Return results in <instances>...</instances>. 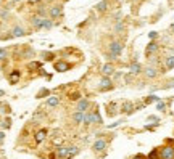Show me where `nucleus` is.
Wrapping results in <instances>:
<instances>
[{
  "label": "nucleus",
  "mask_w": 174,
  "mask_h": 159,
  "mask_svg": "<svg viewBox=\"0 0 174 159\" xmlns=\"http://www.w3.org/2000/svg\"><path fill=\"white\" fill-rule=\"evenodd\" d=\"M121 52H123V45H121V42H111L110 43V58H118V56L121 55Z\"/></svg>",
  "instance_id": "obj_1"
},
{
  "label": "nucleus",
  "mask_w": 174,
  "mask_h": 159,
  "mask_svg": "<svg viewBox=\"0 0 174 159\" xmlns=\"http://www.w3.org/2000/svg\"><path fill=\"white\" fill-rule=\"evenodd\" d=\"M113 88V81H111L110 77L103 76L102 79H100V84H98V90L100 92H108V90Z\"/></svg>",
  "instance_id": "obj_2"
},
{
  "label": "nucleus",
  "mask_w": 174,
  "mask_h": 159,
  "mask_svg": "<svg viewBox=\"0 0 174 159\" xmlns=\"http://www.w3.org/2000/svg\"><path fill=\"white\" fill-rule=\"evenodd\" d=\"M61 15H63V7H61V5H52V7H50V10H48V16H50L52 19L60 18Z\"/></svg>",
  "instance_id": "obj_3"
},
{
  "label": "nucleus",
  "mask_w": 174,
  "mask_h": 159,
  "mask_svg": "<svg viewBox=\"0 0 174 159\" xmlns=\"http://www.w3.org/2000/svg\"><path fill=\"white\" fill-rule=\"evenodd\" d=\"M68 150H69V145H60L55 148V154H57L58 159H66L68 156Z\"/></svg>",
  "instance_id": "obj_4"
},
{
  "label": "nucleus",
  "mask_w": 174,
  "mask_h": 159,
  "mask_svg": "<svg viewBox=\"0 0 174 159\" xmlns=\"http://www.w3.org/2000/svg\"><path fill=\"white\" fill-rule=\"evenodd\" d=\"M161 159H174V146H165L160 151Z\"/></svg>",
  "instance_id": "obj_5"
},
{
  "label": "nucleus",
  "mask_w": 174,
  "mask_h": 159,
  "mask_svg": "<svg viewBox=\"0 0 174 159\" xmlns=\"http://www.w3.org/2000/svg\"><path fill=\"white\" fill-rule=\"evenodd\" d=\"M47 133H48V130H47V129H41V130H37L36 135H34V141H36V145H41L42 141L47 138Z\"/></svg>",
  "instance_id": "obj_6"
},
{
  "label": "nucleus",
  "mask_w": 174,
  "mask_h": 159,
  "mask_svg": "<svg viewBox=\"0 0 174 159\" xmlns=\"http://www.w3.org/2000/svg\"><path fill=\"white\" fill-rule=\"evenodd\" d=\"M53 66H55V71H58V72H66V71H69V67H71V64L68 61H57Z\"/></svg>",
  "instance_id": "obj_7"
},
{
  "label": "nucleus",
  "mask_w": 174,
  "mask_h": 159,
  "mask_svg": "<svg viewBox=\"0 0 174 159\" xmlns=\"http://www.w3.org/2000/svg\"><path fill=\"white\" fill-rule=\"evenodd\" d=\"M89 106H91V101L89 100H79L77 101V105H76V111H79V112H86L89 109Z\"/></svg>",
  "instance_id": "obj_8"
},
{
  "label": "nucleus",
  "mask_w": 174,
  "mask_h": 159,
  "mask_svg": "<svg viewBox=\"0 0 174 159\" xmlns=\"http://www.w3.org/2000/svg\"><path fill=\"white\" fill-rule=\"evenodd\" d=\"M105 148H106V141L105 140H95V143L92 145V150L95 151V153H102V151H105Z\"/></svg>",
  "instance_id": "obj_9"
},
{
  "label": "nucleus",
  "mask_w": 174,
  "mask_h": 159,
  "mask_svg": "<svg viewBox=\"0 0 174 159\" xmlns=\"http://www.w3.org/2000/svg\"><path fill=\"white\" fill-rule=\"evenodd\" d=\"M144 74L147 76L148 79H155L156 76H158V71H156V67L148 66V67H145V69H144Z\"/></svg>",
  "instance_id": "obj_10"
},
{
  "label": "nucleus",
  "mask_w": 174,
  "mask_h": 159,
  "mask_svg": "<svg viewBox=\"0 0 174 159\" xmlns=\"http://www.w3.org/2000/svg\"><path fill=\"white\" fill-rule=\"evenodd\" d=\"M121 111H123V112H126V114H131V112L136 111V106H134V105L131 103V101H126V103H123Z\"/></svg>",
  "instance_id": "obj_11"
},
{
  "label": "nucleus",
  "mask_w": 174,
  "mask_h": 159,
  "mask_svg": "<svg viewBox=\"0 0 174 159\" xmlns=\"http://www.w3.org/2000/svg\"><path fill=\"white\" fill-rule=\"evenodd\" d=\"M115 72V66L111 64V63H106V64H103V67H102V74L103 76H106L108 77L110 74H113Z\"/></svg>",
  "instance_id": "obj_12"
},
{
  "label": "nucleus",
  "mask_w": 174,
  "mask_h": 159,
  "mask_svg": "<svg viewBox=\"0 0 174 159\" xmlns=\"http://www.w3.org/2000/svg\"><path fill=\"white\" fill-rule=\"evenodd\" d=\"M20 77H21V72H20L18 69H15V71H12V72H10L8 81H10V84H16V82L20 81Z\"/></svg>",
  "instance_id": "obj_13"
},
{
  "label": "nucleus",
  "mask_w": 174,
  "mask_h": 159,
  "mask_svg": "<svg viewBox=\"0 0 174 159\" xmlns=\"http://www.w3.org/2000/svg\"><path fill=\"white\" fill-rule=\"evenodd\" d=\"M60 105V96H48L47 108H57Z\"/></svg>",
  "instance_id": "obj_14"
},
{
  "label": "nucleus",
  "mask_w": 174,
  "mask_h": 159,
  "mask_svg": "<svg viewBox=\"0 0 174 159\" xmlns=\"http://www.w3.org/2000/svg\"><path fill=\"white\" fill-rule=\"evenodd\" d=\"M71 119H73V122L76 124H81V122H84V112H79V111H76V112H73V116H71Z\"/></svg>",
  "instance_id": "obj_15"
},
{
  "label": "nucleus",
  "mask_w": 174,
  "mask_h": 159,
  "mask_svg": "<svg viewBox=\"0 0 174 159\" xmlns=\"http://www.w3.org/2000/svg\"><path fill=\"white\" fill-rule=\"evenodd\" d=\"M12 34H13V37H23V36H26V31H24V27H21V26H15L13 27V31H12Z\"/></svg>",
  "instance_id": "obj_16"
},
{
  "label": "nucleus",
  "mask_w": 174,
  "mask_h": 159,
  "mask_svg": "<svg viewBox=\"0 0 174 159\" xmlns=\"http://www.w3.org/2000/svg\"><path fill=\"white\" fill-rule=\"evenodd\" d=\"M76 154H79V146L69 145V150H68V156H66V159H71V157H74Z\"/></svg>",
  "instance_id": "obj_17"
},
{
  "label": "nucleus",
  "mask_w": 174,
  "mask_h": 159,
  "mask_svg": "<svg viewBox=\"0 0 174 159\" xmlns=\"http://www.w3.org/2000/svg\"><path fill=\"white\" fill-rule=\"evenodd\" d=\"M42 21H44V18H41V16H32V19H31L32 26L36 29H42Z\"/></svg>",
  "instance_id": "obj_18"
},
{
  "label": "nucleus",
  "mask_w": 174,
  "mask_h": 159,
  "mask_svg": "<svg viewBox=\"0 0 174 159\" xmlns=\"http://www.w3.org/2000/svg\"><path fill=\"white\" fill-rule=\"evenodd\" d=\"M139 72H142V64L137 63V61L131 63V74H139Z\"/></svg>",
  "instance_id": "obj_19"
},
{
  "label": "nucleus",
  "mask_w": 174,
  "mask_h": 159,
  "mask_svg": "<svg viewBox=\"0 0 174 159\" xmlns=\"http://www.w3.org/2000/svg\"><path fill=\"white\" fill-rule=\"evenodd\" d=\"M92 121L94 124H102V116H100L98 109H92Z\"/></svg>",
  "instance_id": "obj_20"
},
{
  "label": "nucleus",
  "mask_w": 174,
  "mask_h": 159,
  "mask_svg": "<svg viewBox=\"0 0 174 159\" xmlns=\"http://www.w3.org/2000/svg\"><path fill=\"white\" fill-rule=\"evenodd\" d=\"M156 50H158V45H156L155 42H150V43L147 45V50H145V53H147V55H151V53H155Z\"/></svg>",
  "instance_id": "obj_21"
},
{
  "label": "nucleus",
  "mask_w": 174,
  "mask_h": 159,
  "mask_svg": "<svg viewBox=\"0 0 174 159\" xmlns=\"http://www.w3.org/2000/svg\"><path fill=\"white\" fill-rule=\"evenodd\" d=\"M84 124H86V126H91V124H94V121H92V111L84 112Z\"/></svg>",
  "instance_id": "obj_22"
},
{
  "label": "nucleus",
  "mask_w": 174,
  "mask_h": 159,
  "mask_svg": "<svg viewBox=\"0 0 174 159\" xmlns=\"http://www.w3.org/2000/svg\"><path fill=\"white\" fill-rule=\"evenodd\" d=\"M165 66H166V69H174V56L165 58Z\"/></svg>",
  "instance_id": "obj_23"
},
{
  "label": "nucleus",
  "mask_w": 174,
  "mask_h": 159,
  "mask_svg": "<svg viewBox=\"0 0 174 159\" xmlns=\"http://www.w3.org/2000/svg\"><path fill=\"white\" fill-rule=\"evenodd\" d=\"M106 7H108V0H102V2H98L97 5H95V8H97L98 11H105Z\"/></svg>",
  "instance_id": "obj_24"
},
{
  "label": "nucleus",
  "mask_w": 174,
  "mask_h": 159,
  "mask_svg": "<svg viewBox=\"0 0 174 159\" xmlns=\"http://www.w3.org/2000/svg\"><path fill=\"white\" fill-rule=\"evenodd\" d=\"M155 101H156V103H158V101H160V98H158V96H155V95H150V96H148V98H147V100H145V105H150V103H155Z\"/></svg>",
  "instance_id": "obj_25"
},
{
  "label": "nucleus",
  "mask_w": 174,
  "mask_h": 159,
  "mask_svg": "<svg viewBox=\"0 0 174 159\" xmlns=\"http://www.w3.org/2000/svg\"><path fill=\"white\" fill-rule=\"evenodd\" d=\"M44 96H50V92H48L47 88H42L41 92L36 95V98H44Z\"/></svg>",
  "instance_id": "obj_26"
},
{
  "label": "nucleus",
  "mask_w": 174,
  "mask_h": 159,
  "mask_svg": "<svg viewBox=\"0 0 174 159\" xmlns=\"http://www.w3.org/2000/svg\"><path fill=\"white\" fill-rule=\"evenodd\" d=\"M69 100H71V101H79V100H82V98H81V93H79V92H73V93L69 95Z\"/></svg>",
  "instance_id": "obj_27"
},
{
  "label": "nucleus",
  "mask_w": 174,
  "mask_h": 159,
  "mask_svg": "<svg viewBox=\"0 0 174 159\" xmlns=\"http://www.w3.org/2000/svg\"><path fill=\"white\" fill-rule=\"evenodd\" d=\"M2 127H3L5 130L12 127V119H10V117H7V119H3V121H2Z\"/></svg>",
  "instance_id": "obj_28"
},
{
  "label": "nucleus",
  "mask_w": 174,
  "mask_h": 159,
  "mask_svg": "<svg viewBox=\"0 0 174 159\" xmlns=\"http://www.w3.org/2000/svg\"><path fill=\"white\" fill-rule=\"evenodd\" d=\"M53 24H52V21L50 19H47V18H44V21H42V29H50Z\"/></svg>",
  "instance_id": "obj_29"
},
{
  "label": "nucleus",
  "mask_w": 174,
  "mask_h": 159,
  "mask_svg": "<svg viewBox=\"0 0 174 159\" xmlns=\"http://www.w3.org/2000/svg\"><path fill=\"white\" fill-rule=\"evenodd\" d=\"M115 31L116 32H123V31H124V24H123L121 21H118L116 24H115Z\"/></svg>",
  "instance_id": "obj_30"
},
{
  "label": "nucleus",
  "mask_w": 174,
  "mask_h": 159,
  "mask_svg": "<svg viewBox=\"0 0 174 159\" xmlns=\"http://www.w3.org/2000/svg\"><path fill=\"white\" fill-rule=\"evenodd\" d=\"M7 55H8L7 48H0V61H3L5 58H7Z\"/></svg>",
  "instance_id": "obj_31"
},
{
  "label": "nucleus",
  "mask_w": 174,
  "mask_h": 159,
  "mask_svg": "<svg viewBox=\"0 0 174 159\" xmlns=\"http://www.w3.org/2000/svg\"><path fill=\"white\" fill-rule=\"evenodd\" d=\"M108 114H110V116H115V114H116V105H115V103H113V105H110Z\"/></svg>",
  "instance_id": "obj_32"
},
{
  "label": "nucleus",
  "mask_w": 174,
  "mask_h": 159,
  "mask_svg": "<svg viewBox=\"0 0 174 159\" xmlns=\"http://www.w3.org/2000/svg\"><path fill=\"white\" fill-rule=\"evenodd\" d=\"M156 109H158V111H165V109H166V103H163V101H158V105H156Z\"/></svg>",
  "instance_id": "obj_33"
},
{
  "label": "nucleus",
  "mask_w": 174,
  "mask_h": 159,
  "mask_svg": "<svg viewBox=\"0 0 174 159\" xmlns=\"http://www.w3.org/2000/svg\"><path fill=\"white\" fill-rule=\"evenodd\" d=\"M42 56H44V60H45V61L53 60V55H52V53H47V52H44V53H42Z\"/></svg>",
  "instance_id": "obj_34"
},
{
  "label": "nucleus",
  "mask_w": 174,
  "mask_h": 159,
  "mask_svg": "<svg viewBox=\"0 0 174 159\" xmlns=\"http://www.w3.org/2000/svg\"><path fill=\"white\" fill-rule=\"evenodd\" d=\"M27 67H29V69H37V67H41V64L36 63V61H32V63L27 64Z\"/></svg>",
  "instance_id": "obj_35"
},
{
  "label": "nucleus",
  "mask_w": 174,
  "mask_h": 159,
  "mask_svg": "<svg viewBox=\"0 0 174 159\" xmlns=\"http://www.w3.org/2000/svg\"><path fill=\"white\" fill-rule=\"evenodd\" d=\"M147 121H148V122L153 121L155 124H158V122H160V117H156V116H148V117H147Z\"/></svg>",
  "instance_id": "obj_36"
},
{
  "label": "nucleus",
  "mask_w": 174,
  "mask_h": 159,
  "mask_svg": "<svg viewBox=\"0 0 174 159\" xmlns=\"http://www.w3.org/2000/svg\"><path fill=\"white\" fill-rule=\"evenodd\" d=\"M158 157V151L153 150V151H150V154H148V159H156Z\"/></svg>",
  "instance_id": "obj_37"
},
{
  "label": "nucleus",
  "mask_w": 174,
  "mask_h": 159,
  "mask_svg": "<svg viewBox=\"0 0 174 159\" xmlns=\"http://www.w3.org/2000/svg\"><path fill=\"white\" fill-rule=\"evenodd\" d=\"M0 16H2L3 19H7L8 18V11L7 10H3V11H0Z\"/></svg>",
  "instance_id": "obj_38"
},
{
  "label": "nucleus",
  "mask_w": 174,
  "mask_h": 159,
  "mask_svg": "<svg viewBox=\"0 0 174 159\" xmlns=\"http://www.w3.org/2000/svg\"><path fill=\"white\" fill-rule=\"evenodd\" d=\"M124 81H126V82H131V81H132V74H126V76H124Z\"/></svg>",
  "instance_id": "obj_39"
},
{
  "label": "nucleus",
  "mask_w": 174,
  "mask_h": 159,
  "mask_svg": "<svg viewBox=\"0 0 174 159\" xmlns=\"http://www.w3.org/2000/svg\"><path fill=\"white\" fill-rule=\"evenodd\" d=\"M3 140H5V132H3V130H0V143H2Z\"/></svg>",
  "instance_id": "obj_40"
},
{
  "label": "nucleus",
  "mask_w": 174,
  "mask_h": 159,
  "mask_svg": "<svg viewBox=\"0 0 174 159\" xmlns=\"http://www.w3.org/2000/svg\"><path fill=\"white\" fill-rule=\"evenodd\" d=\"M123 121H118V122H113V124H111V126H108L110 129H113V127H116V126H119V124H121Z\"/></svg>",
  "instance_id": "obj_41"
},
{
  "label": "nucleus",
  "mask_w": 174,
  "mask_h": 159,
  "mask_svg": "<svg viewBox=\"0 0 174 159\" xmlns=\"http://www.w3.org/2000/svg\"><path fill=\"white\" fill-rule=\"evenodd\" d=\"M132 159H145V156L144 154H137V156H134Z\"/></svg>",
  "instance_id": "obj_42"
},
{
  "label": "nucleus",
  "mask_w": 174,
  "mask_h": 159,
  "mask_svg": "<svg viewBox=\"0 0 174 159\" xmlns=\"http://www.w3.org/2000/svg\"><path fill=\"white\" fill-rule=\"evenodd\" d=\"M148 37H150V39H155V37H156V32H150Z\"/></svg>",
  "instance_id": "obj_43"
},
{
  "label": "nucleus",
  "mask_w": 174,
  "mask_h": 159,
  "mask_svg": "<svg viewBox=\"0 0 174 159\" xmlns=\"http://www.w3.org/2000/svg\"><path fill=\"white\" fill-rule=\"evenodd\" d=\"M48 159H58V157H57V154H55V153H52V154L48 156Z\"/></svg>",
  "instance_id": "obj_44"
},
{
  "label": "nucleus",
  "mask_w": 174,
  "mask_h": 159,
  "mask_svg": "<svg viewBox=\"0 0 174 159\" xmlns=\"http://www.w3.org/2000/svg\"><path fill=\"white\" fill-rule=\"evenodd\" d=\"M2 96H5V92H3V90H0V98H2Z\"/></svg>",
  "instance_id": "obj_45"
},
{
  "label": "nucleus",
  "mask_w": 174,
  "mask_h": 159,
  "mask_svg": "<svg viewBox=\"0 0 174 159\" xmlns=\"http://www.w3.org/2000/svg\"><path fill=\"white\" fill-rule=\"evenodd\" d=\"M169 29H171V31L174 32V24H171V26H169Z\"/></svg>",
  "instance_id": "obj_46"
},
{
  "label": "nucleus",
  "mask_w": 174,
  "mask_h": 159,
  "mask_svg": "<svg viewBox=\"0 0 174 159\" xmlns=\"http://www.w3.org/2000/svg\"><path fill=\"white\" fill-rule=\"evenodd\" d=\"M12 2H21V0H12Z\"/></svg>",
  "instance_id": "obj_47"
},
{
  "label": "nucleus",
  "mask_w": 174,
  "mask_h": 159,
  "mask_svg": "<svg viewBox=\"0 0 174 159\" xmlns=\"http://www.w3.org/2000/svg\"><path fill=\"white\" fill-rule=\"evenodd\" d=\"M61 2H68V0H61Z\"/></svg>",
  "instance_id": "obj_48"
},
{
  "label": "nucleus",
  "mask_w": 174,
  "mask_h": 159,
  "mask_svg": "<svg viewBox=\"0 0 174 159\" xmlns=\"http://www.w3.org/2000/svg\"><path fill=\"white\" fill-rule=\"evenodd\" d=\"M0 127H2V121H0Z\"/></svg>",
  "instance_id": "obj_49"
},
{
  "label": "nucleus",
  "mask_w": 174,
  "mask_h": 159,
  "mask_svg": "<svg viewBox=\"0 0 174 159\" xmlns=\"http://www.w3.org/2000/svg\"><path fill=\"white\" fill-rule=\"evenodd\" d=\"M0 154H2V151H0Z\"/></svg>",
  "instance_id": "obj_50"
},
{
  "label": "nucleus",
  "mask_w": 174,
  "mask_h": 159,
  "mask_svg": "<svg viewBox=\"0 0 174 159\" xmlns=\"http://www.w3.org/2000/svg\"><path fill=\"white\" fill-rule=\"evenodd\" d=\"M0 108H2V105H0Z\"/></svg>",
  "instance_id": "obj_51"
}]
</instances>
